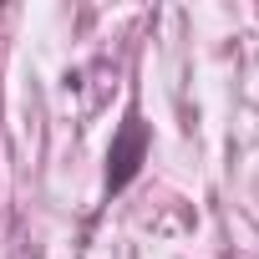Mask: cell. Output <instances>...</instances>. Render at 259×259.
<instances>
[{"label":"cell","instance_id":"cell-1","mask_svg":"<svg viewBox=\"0 0 259 259\" xmlns=\"http://www.w3.org/2000/svg\"><path fill=\"white\" fill-rule=\"evenodd\" d=\"M143 158H148V122L138 112H127L122 133L112 138V153H107V193H122L127 183H133Z\"/></svg>","mask_w":259,"mask_h":259}]
</instances>
